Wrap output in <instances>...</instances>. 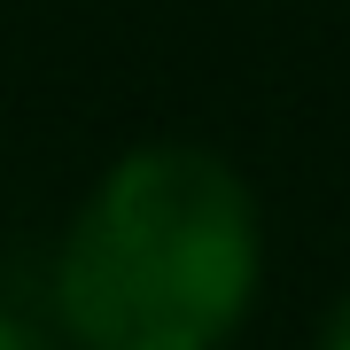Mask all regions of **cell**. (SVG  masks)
<instances>
[{
  "label": "cell",
  "mask_w": 350,
  "mask_h": 350,
  "mask_svg": "<svg viewBox=\"0 0 350 350\" xmlns=\"http://www.w3.org/2000/svg\"><path fill=\"white\" fill-rule=\"evenodd\" d=\"M257 296V187L202 140L109 156L47 257V319L70 350H226Z\"/></svg>",
  "instance_id": "1"
},
{
  "label": "cell",
  "mask_w": 350,
  "mask_h": 350,
  "mask_svg": "<svg viewBox=\"0 0 350 350\" xmlns=\"http://www.w3.org/2000/svg\"><path fill=\"white\" fill-rule=\"evenodd\" d=\"M0 350H70V342L55 335V319L24 312V304H0Z\"/></svg>",
  "instance_id": "2"
},
{
  "label": "cell",
  "mask_w": 350,
  "mask_h": 350,
  "mask_svg": "<svg viewBox=\"0 0 350 350\" xmlns=\"http://www.w3.org/2000/svg\"><path fill=\"white\" fill-rule=\"evenodd\" d=\"M312 350H350V288L335 304H327L319 312V327H312Z\"/></svg>",
  "instance_id": "3"
}]
</instances>
